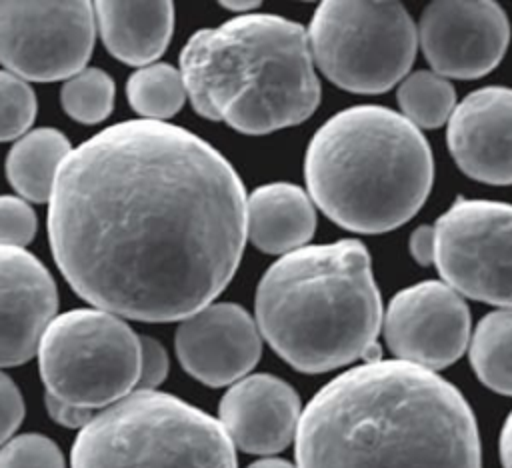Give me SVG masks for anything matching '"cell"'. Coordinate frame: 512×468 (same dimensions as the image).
I'll return each instance as SVG.
<instances>
[{"label": "cell", "instance_id": "cell-1", "mask_svg": "<svg viewBox=\"0 0 512 468\" xmlns=\"http://www.w3.org/2000/svg\"><path fill=\"white\" fill-rule=\"evenodd\" d=\"M48 232L66 280L98 310L184 320L240 264L246 192L196 134L128 120L70 150L50 194Z\"/></svg>", "mask_w": 512, "mask_h": 468}, {"label": "cell", "instance_id": "cell-2", "mask_svg": "<svg viewBox=\"0 0 512 468\" xmlns=\"http://www.w3.org/2000/svg\"><path fill=\"white\" fill-rule=\"evenodd\" d=\"M294 438L296 468H482L462 392L402 360L338 374L306 404Z\"/></svg>", "mask_w": 512, "mask_h": 468}, {"label": "cell", "instance_id": "cell-3", "mask_svg": "<svg viewBox=\"0 0 512 468\" xmlns=\"http://www.w3.org/2000/svg\"><path fill=\"white\" fill-rule=\"evenodd\" d=\"M194 110L244 134L304 122L320 102L308 32L276 14H242L198 30L180 54Z\"/></svg>", "mask_w": 512, "mask_h": 468}, {"label": "cell", "instance_id": "cell-4", "mask_svg": "<svg viewBox=\"0 0 512 468\" xmlns=\"http://www.w3.org/2000/svg\"><path fill=\"white\" fill-rule=\"evenodd\" d=\"M380 324V292L358 240L292 250L256 288L260 336L300 372L318 374L362 358Z\"/></svg>", "mask_w": 512, "mask_h": 468}, {"label": "cell", "instance_id": "cell-5", "mask_svg": "<svg viewBox=\"0 0 512 468\" xmlns=\"http://www.w3.org/2000/svg\"><path fill=\"white\" fill-rule=\"evenodd\" d=\"M304 176L316 206L338 226L380 234L410 220L430 194L432 150L402 114L346 108L312 136Z\"/></svg>", "mask_w": 512, "mask_h": 468}, {"label": "cell", "instance_id": "cell-6", "mask_svg": "<svg viewBox=\"0 0 512 468\" xmlns=\"http://www.w3.org/2000/svg\"><path fill=\"white\" fill-rule=\"evenodd\" d=\"M72 468H236L222 424L164 392L136 390L76 436Z\"/></svg>", "mask_w": 512, "mask_h": 468}, {"label": "cell", "instance_id": "cell-7", "mask_svg": "<svg viewBox=\"0 0 512 468\" xmlns=\"http://www.w3.org/2000/svg\"><path fill=\"white\" fill-rule=\"evenodd\" d=\"M312 58L336 86L380 94L404 78L416 56V26L398 2H322L308 30Z\"/></svg>", "mask_w": 512, "mask_h": 468}, {"label": "cell", "instance_id": "cell-8", "mask_svg": "<svg viewBox=\"0 0 512 468\" xmlns=\"http://www.w3.org/2000/svg\"><path fill=\"white\" fill-rule=\"evenodd\" d=\"M38 356L46 394L94 410L136 388L140 336L106 310H72L46 326Z\"/></svg>", "mask_w": 512, "mask_h": 468}, {"label": "cell", "instance_id": "cell-9", "mask_svg": "<svg viewBox=\"0 0 512 468\" xmlns=\"http://www.w3.org/2000/svg\"><path fill=\"white\" fill-rule=\"evenodd\" d=\"M434 236V264L452 290L512 308V204L458 198Z\"/></svg>", "mask_w": 512, "mask_h": 468}, {"label": "cell", "instance_id": "cell-10", "mask_svg": "<svg viewBox=\"0 0 512 468\" xmlns=\"http://www.w3.org/2000/svg\"><path fill=\"white\" fill-rule=\"evenodd\" d=\"M94 4L0 2V62L28 80L70 78L94 44Z\"/></svg>", "mask_w": 512, "mask_h": 468}, {"label": "cell", "instance_id": "cell-11", "mask_svg": "<svg viewBox=\"0 0 512 468\" xmlns=\"http://www.w3.org/2000/svg\"><path fill=\"white\" fill-rule=\"evenodd\" d=\"M382 322L396 358L432 372L456 362L470 342V310L464 298L438 280L400 290Z\"/></svg>", "mask_w": 512, "mask_h": 468}, {"label": "cell", "instance_id": "cell-12", "mask_svg": "<svg viewBox=\"0 0 512 468\" xmlns=\"http://www.w3.org/2000/svg\"><path fill=\"white\" fill-rule=\"evenodd\" d=\"M416 34L438 76L472 80L500 64L510 24L496 2H432L422 12Z\"/></svg>", "mask_w": 512, "mask_h": 468}, {"label": "cell", "instance_id": "cell-13", "mask_svg": "<svg viewBox=\"0 0 512 468\" xmlns=\"http://www.w3.org/2000/svg\"><path fill=\"white\" fill-rule=\"evenodd\" d=\"M182 368L206 386H226L248 374L262 352L254 318L238 304H208L176 330Z\"/></svg>", "mask_w": 512, "mask_h": 468}, {"label": "cell", "instance_id": "cell-14", "mask_svg": "<svg viewBox=\"0 0 512 468\" xmlns=\"http://www.w3.org/2000/svg\"><path fill=\"white\" fill-rule=\"evenodd\" d=\"M456 166L486 184H512V88L486 86L468 94L448 118Z\"/></svg>", "mask_w": 512, "mask_h": 468}, {"label": "cell", "instance_id": "cell-15", "mask_svg": "<svg viewBox=\"0 0 512 468\" xmlns=\"http://www.w3.org/2000/svg\"><path fill=\"white\" fill-rule=\"evenodd\" d=\"M56 306V286L44 264L22 248L0 246V366L32 358Z\"/></svg>", "mask_w": 512, "mask_h": 468}, {"label": "cell", "instance_id": "cell-16", "mask_svg": "<svg viewBox=\"0 0 512 468\" xmlns=\"http://www.w3.org/2000/svg\"><path fill=\"white\" fill-rule=\"evenodd\" d=\"M218 414L234 446L250 454H276L294 440L302 412L288 382L272 374H252L228 388Z\"/></svg>", "mask_w": 512, "mask_h": 468}, {"label": "cell", "instance_id": "cell-17", "mask_svg": "<svg viewBox=\"0 0 512 468\" xmlns=\"http://www.w3.org/2000/svg\"><path fill=\"white\" fill-rule=\"evenodd\" d=\"M316 228L308 194L288 182L258 186L246 198V236L268 254H288L302 248Z\"/></svg>", "mask_w": 512, "mask_h": 468}, {"label": "cell", "instance_id": "cell-18", "mask_svg": "<svg viewBox=\"0 0 512 468\" xmlns=\"http://www.w3.org/2000/svg\"><path fill=\"white\" fill-rule=\"evenodd\" d=\"M94 12L108 52L126 64H148L170 42L172 2H96Z\"/></svg>", "mask_w": 512, "mask_h": 468}, {"label": "cell", "instance_id": "cell-19", "mask_svg": "<svg viewBox=\"0 0 512 468\" xmlns=\"http://www.w3.org/2000/svg\"><path fill=\"white\" fill-rule=\"evenodd\" d=\"M70 154L68 138L54 128H38L20 138L6 160L10 184L28 200H50L56 174Z\"/></svg>", "mask_w": 512, "mask_h": 468}, {"label": "cell", "instance_id": "cell-20", "mask_svg": "<svg viewBox=\"0 0 512 468\" xmlns=\"http://www.w3.org/2000/svg\"><path fill=\"white\" fill-rule=\"evenodd\" d=\"M468 356L484 386L512 396V308L494 310L476 324Z\"/></svg>", "mask_w": 512, "mask_h": 468}, {"label": "cell", "instance_id": "cell-21", "mask_svg": "<svg viewBox=\"0 0 512 468\" xmlns=\"http://www.w3.org/2000/svg\"><path fill=\"white\" fill-rule=\"evenodd\" d=\"M126 92L132 108L146 120L156 122L174 116L186 98L182 74L170 64H150L134 72Z\"/></svg>", "mask_w": 512, "mask_h": 468}, {"label": "cell", "instance_id": "cell-22", "mask_svg": "<svg viewBox=\"0 0 512 468\" xmlns=\"http://www.w3.org/2000/svg\"><path fill=\"white\" fill-rule=\"evenodd\" d=\"M398 104L402 116L420 128L442 126L456 108V94L452 84L436 72H414L400 82Z\"/></svg>", "mask_w": 512, "mask_h": 468}, {"label": "cell", "instance_id": "cell-23", "mask_svg": "<svg viewBox=\"0 0 512 468\" xmlns=\"http://www.w3.org/2000/svg\"><path fill=\"white\" fill-rule=\"evenodd\" d=\"M68 116L84 124L102 122L114 104V82L98 68H86L70 76L60 94Z\"/></svg>", "mask_w": 512, "mask_h": 468}, {"label": "cell", "instance_id": "cell-24", "mask_svg": "<svg viewBox=\"0 0 512 468\" xmlns=\"http://www.w3.org/2000/svg\"><path fill=\"white\" fill-rule=\"evenodd\" d=\"M36 116L32 88L12 72L0 70V142L28 130Z\"/></svg>", "mask_w": 512, "mask_h": 468}, {"label": "cell", "instance_id": "cell-25", "mask_svg": "<svg viewBox=\"0 0 512 468\" xmlns=\"http://www.w3.org/2000/svg\"><path fill=\"white\" fill-rule=\"evenodd\" d=\"M0 468H64V456L50 438L22 434L0 448Z\"/></svg>", "mask_w": 512, "mask_h": 468}, {"label": "cell", "instance_id": "cell-26", "mask_svg": "<svg viewBox=\"0 0 512 468\" xmlns=\"http://www.w3.org/2000/svg\"><path fill=\"white\" fill-rule=\"evenodd\" d=\"M36 232L32 208L14 196H0V246L22 248Z\"/></svg>", "mask_w": 512, "mask_h": 468}, {"label": "cell", "instance_id": "cell-27", "mask_svg": "<svg viewBox=\"0 0 512 468\" xmlns=\"http://www.w3.org/2000/svg\"><path fill=\"white\" fill-rule=\"evenodd\" d=\"M168 374V356L164 346L144 336L140 338V372H138V390H154Z\"/></svg>", "mask_w": 512, "mask_h": 468}, {"label": "cell", "instance_id": "cell-28", "mask_svg": "<svg viewBox=\"0 0 512 468\" xmlns=\"http://www.w3.org/2000/svg\"><path fill=\"white\" fill-rule=\"evenodd\" d=\"M24 402L16 384L0 372V444H4L20 426Z\"/></svg>", "mask_w": 512, "mask_h": 468}, {"label": "cell", "instance_id": "cell-29", "mask_svg": "<svg viewBox=\"0 0 512 468\" xmlns=\"http://www.w3.org/2000/svg\"><path fill=\"white\" fill-rule=\"evenodd\" d=\"M46 408H48V414L52 416V420H56L58 424L68 426V428H80L82 430L94 418L92 410L62 402V400H58L50 394H46Z\"/></svg>", "mask_w": 512, "mask_h": 468}, {"label": "cell", "instance_id": "cell-30", "mask_svg": "<svg viewBox=\"0 0 512 468\" xmlns=\"http://www.w3.org/2000/svg\"><path fill=\"white\" fill-rule=\"evenodd\" d=\"M410 254L412 258L428 266L434 262V252H436V236H434V226H418L412 236H410Z\"/></svg>", "mask_w": 512, "mask_h": 468}, {"label": "cell", "instance_id": "cell-31", "mask_svg": "<svg viewBox=\"0 0 512 468\" xmlns=\"http://www.w3.org/2000/svg\"><path fill=\"white\" fill-rule=\"evenodd\" d=\"M498 450H500L502 468H512V412L508 414V418L504 420V426L500 430Z\"/></svg>", "mask_w": 512, "mask_h": 468}, {"label": "cell", "instance_id": "cell-32", "mask_svg": "<svg viewBox=\"0 0 512 468\" xmlns=\"http://www.w3.org/2000/svg\"><path fill=\"white\" fill-rule=\"evenodd\" d=\"M248 468H294V466L286 460H280V458H262V460L250 464Z\"/></svg>", "mask_w": 512, "mask_h": 468}, {"label": "cell", "instance_id": "cell-33", "mask_svg": "<svg viewBox=\"0 0 512 468\" xmlns=\"http://www.w3.org/2000/svg\"><path fill=\"white\" fill-rule=\"evenodd\" d=\"M222 6L224 8H228V10H232V12H250L252 8H258V2H248V0H244V2H222Z\"/></svg>", "mask_w": 512, "mask_h": 468}]
</instances>
